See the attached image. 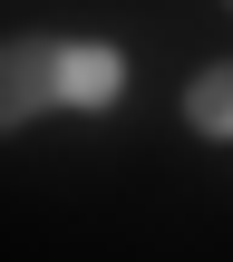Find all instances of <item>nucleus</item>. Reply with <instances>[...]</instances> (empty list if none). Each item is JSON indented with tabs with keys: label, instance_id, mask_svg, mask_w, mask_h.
Returning a JSON list of instances; mask_svg holds the SVG:
<instances>
[{
	"label": "nucleus",
	"instance_id": "nucleus-1",
	"mask_svg": "<svg viewBox=\"0 0 233 262\" xmlns=\"http://www.w3.org/2000/svg\"><path fill=\"white\" fill-rule=\"evenodd\" d=\"M58 117V39H0V136Z\"/></svg>",
	"mask_w": 233,
	"mask_h": 262
},
{
	"label": "nucleus",
	"instance_id": "nucleus-2",
	"mask_svg": "<svg viewBox=\"0 0 233 262\" xmlns=\"http://www.w3.org/2000/svg\"><path fill=\"white\" fill-rule=\"evenodd\" d=\"M126 58L107 39H58V117H117Z\"/></svg>",
	"mask_w": 233,
	"mask_h": 262
},
{
	"label": "nucleus",
	"instance_id": "nucleus-3",
	"mask_svg": "<svg viewBox=\"0 0 233 262\" xmlns=\"http://www.w3.org/2000/svg\"><path fill=\"white\" fill-rule=\"evenodd\" d=\"M185 126L214 136V146H233V58H214V68L185 78Z\"/></svg>",
	"mask_w": 233,
	"mask_h": 262
}]
</instances>
